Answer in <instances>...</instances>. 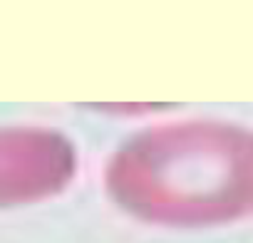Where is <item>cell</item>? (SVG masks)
<instances>
[{"label":"cell","instance_id":"obj_1","mask_svg":"<svg viewBox=\"0 0 253 243\" xmlns=\"http://www.w3.org/2000/svg\"><path fill=\"white\" fill-rule=\"evenodd\" d=\"M104 184L132 218L209 228L253 213V132L223 122H181L137 134L109 162Z\"/></svg>","mask_w":253,"mask_h":243},{"label":"cell","instance_id":"obj_2","mask_svg":"<svg viewBox=\"0 0 253 243\" xmlns=\"http://www.w3.org/2000/svg\"><path fill=\"white\" fill-rule=\"evenodd\" d=\"M75 171L77 154L65 134L42 127L0 129V208L52 199Z\"/></svg>","mask_w":253,"mask_h":243}]
</instances>
